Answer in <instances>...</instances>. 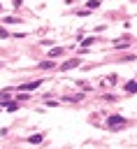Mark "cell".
<instances>
[{
	"instance_id": "cell-1",
	"label": "cell",
	"mask_w": 137,
	"mask_h": 149,
	"mask_svg": "<svg viewBox=\"0 0 137 149\" xmlns=\"http://www.w3.org/2000/svg\"><path fill=\"white\" fill-rule=\"evenodd\" d=\"M118 126H125V119L121 116V114H111L109 119H107V128H118Z\"/></svg>"
},
{
	"instance_id": "cell-2",
	"label": "cell",
	"mask_w": 137,
	"mask_h": 149,
	"mask_svg": "<svg viewBox=\"0 0 137 149\" xmlns=\"http://www.w3.org/2000/svg\"><path fill=\"white\" fill-rule=\"evenodd\" d=\"M79 65V58H70V61H65L63 65H60V70H72V68H77Z\"/></svg>"
},
{
	"instance_id": "cell-3",
	"label": "cell",
	"mask_w": 137,
	"mask_h": 149,
	"mask_svg": "<svg viewBox=\"0 0 137 149\" xmlns=\"http://www.w3.org/2000/svg\"><path fill=\"white\" fill-rule=\"evenodd\" d=\"M39 84H42V81H28V84H23V86H19V88H21V91H35Z\"/></svg>"
},
{
	"instance_id": "cell-4",
	"label": "cell",
	"mask_w": 137,
	"mask_h": 149,
	"mask_svg": "<svg viewBox=\"0 0 137 149\" xmlns=\"http://www.w3.org/2000/svg\"><path fill=\"white\" fill-rule=\"evenodd\" d=\"M125 91H128V93H135V91H137V81H128V84H125Z\"/></svg>"
},
{
	"instance_id": "cell-5",
	"label": "cell",
	"mask_w": 137,
	"mask_h": 149,
	"mask_svg": "<svg viewBox=\"0 0 137 149\" xmlns=\"http://www.w3.org/2000/svg\"><path fill=\"white\" fill-rule=\"evenodd\" d=\"M39 68H42V70H46V68L51 70V68H53V61H51V58H49V61H42V63H39Z\"/></svg>"
},
{
	"instance_id": "cell-6",
	"label": "cell",
	"mask_w": 137,
	"mask_h": 149,
	"mask_svg": "<svg viewBox=\"0 0 137 149\" xmlns=\"http://www.w3.org/2000/svg\"><path fill=\"white\" fill-rule=\"evenodd\" d=\"M60 54H63V49H60V47H56V49H51V51H49V56H60Z\"/></svg>"
},
{
	"instance_id": "cell-7",
	"label": "cell",
	"mask_w": 137,
	"mask_h": 149,
	"mask_svg": "<svg viewBox=\"0 0 137 149\" xmlns=\"http://www.w3.org/2000/svg\"><path fill=\"white\" fill-rule=\"evenodd\" d=\"M30 142H33V144H37V142H42V133H37V135H33V137H30Z\"/></svg>"
},
{
	"instance_id": "cell-8",
	"label": "cell",
	"mask_w": 137,
	"mask_h": 149,
	"mask_svg": "<svg viewBox=\"0 0 137 149\" xmlns=\"http://www.w3.org/2000/svg\"><path fill=\"white\" fill-rule=\"evenodd\" d=\"M2 21H5V23H19L21 19H14V16H7V19H2Z\"/></svg>"
},
{
	"instance_id": "cell-9",
	"label": "cell",
	"mask_w": 137,
	"mask_h": 149,
	"mask_svg": "<svg viewBox=\"0 0 137 149\" xmlns=\"http://www.w3.org/2000/svg\"><path fill=\"white\" fill-rule=\"evenodd\" d=\"M16 109H19L16 102H9V105H7V112H16Z\"/></svg>"
},
{
	"instance_id": "cell-10",
	"label": "cell",
	"mask_w": 137,
	"mask_h": 149,
	"mask_svg": "<svg viewBox=\"0 0 137 149\" xmlns=\"http://www.w3.org/2000/svg\"><path fill=\"white\" fill-rule=\"evenodd\" d=\"M98 5H100V0H88V7H91V9H95Z\"/></svg>"
},
{
	"instance_id": "cell-11",
	"label": "cell",
	"mask_w": 137,
	"mask_h": 149,
	"mask_svg": "<svg viewBox=\"0 0 137 149\" xmlns=\"http://www.w3.org/2000/svg\"><path fill=\"white\" fill-rule=\"evenodd\" d=\"M0 37H9V33H7L5 28H0Z\"/></svg>"
}]
</instances>
